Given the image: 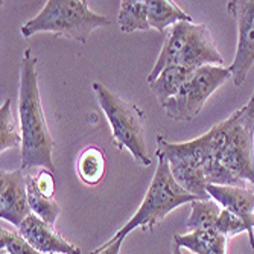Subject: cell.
I'll list each match as a JSON object with an SVG mask.
<instances>
[{"instance_id": "14", "label": "cell", "mask_w": 254, "mask_h": 254, "mask_svg": "<svg viewBox=\"0 0 254 254\" xmlns=\"http://www.w3.org/2000/svg\"><path fill=\"white\" fill-rule=\"evenodd\" d=\"M149 26L160 34L181 21H192V17L171 0H146Z\"/></svg>"}, {"instance_id": "22", "label": "cell", "mask_w": 254, "mask_h": 254, "mask_svg": "<svg viewBox=\"0 0 254 254\" xmlns=\"http://www.w3.org/2000/svg\"><path fill=\"white\" fill-rule=\"evenodd\" d=\"M29 183L32 186L44 196L54 198L55 195V178H54V172L43 169L35 175H29Z\"/></svg>"}, {"instance_id": "13", "label": "cell", "mask_w": 254, "mask_h": 254, "mask_svg": "<svg viewBox=\"0 0 254 254\" xmlns=\"http://www.w3.org/2000/svg\"><path fill=\"white\" fill-rule=\"evenodd\" d=\"M196 70L195 68L183 67V65H171L165 68V70L158 75V78L149 84V88L155 95V98L160 101V104H165L166 101H169L178 93L183 88V85L192 78V75Z\"/></svg>"}, {"instance_id": "25", "label": "cell", "mask_w": 254, "mask_h": 254, "mask_svg": "<svg viewBox=\"0 0 254 254\" xmlns=\"http://www.w3.org/2000/svg\"><path fill=\"white\" fill-rule=\"evenodd\" d=\"M2 254H8V253H5V251H2Z\"/></svg>"}, {"instance_id": "5", "label": "cell", "mask_w": 254, "mask_h": 254, "mask_svg": "<svg viewBox=\"0 0 254 254\" xmlns=\"http://www.w3.org/2000/svg\"><path fill=\"white\" fill-rule=\"evenodd\" d=\"M93 90L110 124L114 146L119 151H128L137 165L149 166L151 155L145 138L143 111L113 93L102 82H93Z\"/></svg>"}, {"instance_id": "3", "label": "cell", "mask_w": 254, "mask_h": 254, "mask_svg": "<svg viewBox=\"0 0 254 254\" xmlns=\"http://www.w3.org/2000/svg\"><path fill=\"white\" fill-rule=\"evenodd\" d=\"M155 155L158 160L157 169L140 207L110 241L125 239L135 228H140L143 232H151L177 207L199 199L195 195L186 192L177 183L165 154H161L157 149Z\"/></svg>"}, {"instance_id": "20", "label": "cell", "mask_w": 254, "mask_h": 254, "mask_svg": "<svg viewBox=\"0 0 254 254\" xmlns=\"http://www.w3.org/2000/svg\"><path fill=\"white\" fill-rule=\"evenodd\" d=\"M0 248L8 254H43L18 233L0 228Z\"/></svg>"}, {"instance_id": "6", "label": "cell", "mask_w": 254, "mask_h": 254, "mask_svg": "<svg viewBox=\"0 0 254 254\" xmlns=\"http://www.w3.org/2000/svg\"><path fill=\"white\" fill-rule=\"evenodd\" d=\"M232 79V72L224 65H205L192 75L178 93L161 104L168 118L178 122H189L201 113L202 107L215 91Z\"/></svg>"}, {"instance_id": "16", "label": "cell", "mask_w": 254, "mask_h": 254, "mask_svg": "<svg viewBox=\"0 0 254 254\" xmlns=\"http://www.w3.org/2000/svg\"><path fill=\"white\" fill-rule=\"evenodd\" d=\"M78 177L88 186H96L105 174V155L96 146L85 148L76 161Z\"/></svg>"}, {"instance_id": "10", "label": "cell", "mask_w": 254, "mask_h": 254, "mask_svg": "<svg viewBox=\"0 0 254 254\" xmlns=\"http://www.w3.org/2000/svg\"><path fill=\"white\" fill-rule=\"evenodd\" d=\"M18 235L25 238L35 250L43 254H81V248L61 236L55 227L46 224L31 213L17 227Z\"/></svg>"}, {"instance_id": "8", "label": "cell", "mask_w": 254, "mask_h": 254, "mask_svg": "<svg viewBox=\"0 0 254 254\" xmlns=\"http://www.w3.org/2000/svg\"><path fill=\"white\" fill-rule=\"evenodd\" d=\"M224 58L219 54L210 29L202 23L189 21L186 26V37L174 65L189 68H201L205 65H222Z\"/></svg>"}, {"instance_id": "24", "label": "cell", "mask_w": 254, "mask_h": 254, "mask_svg": "<svg viewBox=\"0 0 254 254\" xmlns=\"http://www.w3.org/2000/svg\"><path fill=\"white\" fill-rule=\"evenodd\" d=\"M171 254H183L181 247H180V245H177V244L174 242V247H172V253H171Z\"/></svg>"}, {"instance_id": "4", "label": "cell", "mask_w": 254, "mask_h": 254, "mask_svg": "<svg viewBox=\"0 0 254 254\" xmlns=\"http://www.w3.org/2000/svg\"><path fill=\"white\" fill-rule=\"evenodd\" d=\"M110 25V20L91 11L85 0H48L43 9L23 23L21 35L29 38L40 32L85 43L96 29Z\"/></svg>"}, {"instance_id": "21", "label": "cell", "mask_w": 254, "mask_h": 254, "mask_svg": "<svg viewBox=\"0 0 254 254\" xmlns=\"http://www.w3.org/2000/svg\"><path fill=\"white\" fill-rule=\"evenodd\" d=\"M215 230L218 233L224 235L225 238H232V236H238L241 233H248V227L247 224L238 218L236 215L230 213L228 210H224L221 212L219 218H218V222L215 225Z\"/></svg>"}, {"instance_id": "2", "label": "cell", "mask_w": 254, "mask_h": 254, "mask_svg": "<svg viewBox=\"0 0 254 254\" xmlns=\"http://www.w3.org/2000/svg\"><path fill=\"white\" fill-rule=\"evenodd\" d=\"M18 118L21 131V171L43 168L55 172L52 160L54 140L44 118L38 87L37 58L32 57L31 49L25 51L20 64Z\"/></svg>"}, {"instance_id": "7", "label": "cell", "mask_w": 254, "mask_h": 254, "mask_svg": "<svg viewBox=\"0 0 254 254\" xmlns=\"http://www.w3.org/2000/svg\"><path fill=\"white\" fill-rule=\"evenodd\" d=\"M227 11L238 23V48L230 65L232 79L241 87L254 64V0H230Z\"/></svg>"}, {"instance_id": "17", "label": "cell", "mask_w": 254, "mask_h": 254, "mask_svg": "<svg viewBox=\"0 0 254 254\" xmlns=\"http://www.w3.org/2000/svg\"><path fill=\"white\" fill-rule=\"evenodd\" d=\"M192 210L186 221L188 232H195V230H215L218 218L222 212L221 205L210 199H196L190 202Z\"/></svg>"}, {"instance_id": "18", "label": "cell", "mask_w": 254, "mask_h": 254, "mask_svg": "<svg viewBox=\"0 0 254 254\" xmlns=\"http://www.w3.org/2000/svg\"><path fill=\"white\" fill-rule=\"evenodd\" d=\"M28 199H29L31 212L46 224L55 227V222L61 215L60 204L54 198L41 195L29 181H28Z\"/></svg>"}, {"instance_id": "19", "label": "cell", "mask_w": 254, "mask_h": 254, "mask_svg": "<svg viewBox=\"0 0 254 254\" xmlns=\"http://www.w3.org/2000/svg\"><path fill=\"white\" fill-rule=\"evenodd\" d=\"M18 146L21 148V131L14 122L11 99H6L0 107V151L3 154Z\"/></svg>"}, {"instance_id": "9", "label": "cell", "mask_w": 254, "mask_h": 254, "mask_svg": "<svg viewBox=\"0 0 254 254\" xmlns=\"http://www.w3.org/2000/svg\"><path fill=\"white\" fill-rule=\"evenodd\" d=\"M28 181L21 169L2 171L0 175V218L15 227L25 221L32 212L28 199Z\"/></svg>"}, {"instance_id": "11", "label": "cell", "mask_w": 254, "mask_h": 254, "mask_svg": "<svg viewBox=\"0 0 254 254\" xmlns=\"http://www.w3.org/2000/svg\"><path fill=\"white\" fill-rule=\"evenodd\" d=\"M205 192L224 210L236 215L247 224L250 245L254 253V192L242 186H219V184H209Z\"/></svg>"}, {"instance_id": "1", "label": "cell", "mask_w": 254, "mask_h": 254, "mask_svg": "<svg viewBox=\"0 0 254 254\" xmlns=\"http://www.w3.org/2000/svg\"><path fill=\"white\" fill-rule=\"evenodd\" d=\"M157 149L168 158L177 183L199 199H210L209 184H254V91L241 110L195 140L171 143L157 135Z\"/></svg>"}, {"instance_id": "15", "label": "cell", "mask_w": 254, "mask_h": 254, "mask_svg": "<svg viewBox=\"0 0 254 254\" xmlns=\"http://www.w3.org/2000/svg\"><path fill=\"white\" fill-rule=\"evenodd\" d=\"M118 21L124 34L151 29L148 21L146 0H122Z\"/></svg>"}, {"instance_id": "12", "label": "cell", "mask_w": 254, "mask_h": 254, "mask_svg": "<svg viewBox=\"0 0 254 254\" xmlns=\"http://www.w3.org/2000/svg\"><path fill=\"white\" fill-rule=\"evenodd\" d=\"M227 239L216 230H195L186 235H174V242L193 254H227Z\"/></svg>"}, {"instance_id": "23", "label": "cell", "mask_w": 254, "mask_h": 254, "mask_svg": "<svg viewBox=\"0 0 254 254\" xmlns=\"http://www.w3.org/2000/svg\"><path fill=\"white\" fill-rule=\"evenodd\" d=\"M122 242H124V239H118V241H107L104 245H101L99 248L93 250L90 254H119V253H121Z\"/></svg>"}]
</instances>
